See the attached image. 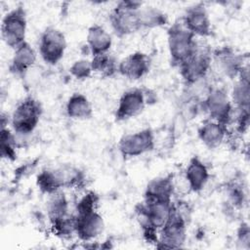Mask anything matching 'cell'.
Wrapping results in <instances>:
<instances>
[{"label": "cell", "instance_id": "cell-1", "mask_svg": "<svg viewBox=\"0 0 250 250\" xmlns=\"http://www.w3.org/2000/svg\"><path fill=\"white\" fill-rule=\"evenodd\" d=\"M190 218V209L186 202H173L171 215L166 224L158 231V249L183 248L188 233V225Z\"/></svg>", "mask_w": 250, "mask_h": 250}, {"label": "cell", "instance_id": "cell-2", "mask_svg": "<svg viewBox=\"0 0 250 250\" xmlns=\"http://www.w3.org/2000/svg\"><path fill=\"white\" fill-rule=\"evenodd\" d=\"M197 41L181 20L174 21L167 29V46L172 66L179 67L193 53Z\"/></svg>", "mask_w": 250, "mask_h": 250}, {"label": "cell", "instance_id": "cell-3", "mask_svg": "<svg viewBox=\"0 0 250 250\" xmlns=\"http://www.w3.org/2000/svg\"><path fill=\"white\" fill-rule=\"evenodd\" d=\"M212 51L210 45L198 40L193 53L179 65V72L186 86L207 78L212 68Z\"/></svg>", "mask_w": 250, "mask_h": 250}, {"label": "cell", "instance_id": "cell-4", "mask_svg": "<svg viewBox=\"0 0 250 250\" xmlns=\"http://www.w3.org/2000/svg\"><path fill=\"white\" fill-rule=\"evenodd\" d=\"M142 6L143 3L140 1L123 0L112 8L108 15V21L117 37H126L142 30L138 14Z\"/></svg>", "mask_w": 250, "mask_h": 250}, {"label": "cell", "instance_id": "cell-5", "mask_svg": "<svg viewBox=\"0 0 250 250\" xmlns=\"http://www.w3.org/2000/svg\"><path fill=\"white\" fill-rule=\"evenodd\" d=\"M42 113L41 103L32 96H26L16 105L11 114L12 130L19 136L31 134L38 126Z\"/></svg>", "mask_w": 250, "mask_h": 250}, {"label": "cell", "instance_id": "cell-6", "mask_svg": "<svg viewBox=\"0 0 250 250\" xmlns=\"http://www.w3.org/2000/svg\"><path fill=\"white\" fill-rule=\"evenodd\" d=\"M201 109L208 114V118L227 127L233 118V105L230 96L221 86H212L210 88L208 94L201 102Z\"/></svg>", "mask_w": 250, "mask_h": 250}, {"label": "cell", "instance_id": "cell-7", "mask_svg": "<svg viewBox=\"0 0 250 250\" xmlns=\"http://www.w3.org/2000/svg\"><path fill=\"white\" fill-rule=\"evenodd\" d=\"M27 30V14L22 5L8 11L2 19L1 36L4 43L15 50L25 42Z\"/></svg>", "mask_w": 250, "mask_h": 250}, {"label": "cell", "instance_id": "cell-8", "mask_svg": "<svg viewBox=\"0 0 250 250\" xmlns=\"http://www.w3.org/2000/svg\"><path fill=\"white\" fill-rule=\"evenodd\" d=\"M66 47L67 43L63 32L55 26H47L40 34L39 55L43 62L49 65H56L62 61Z\"/></svg>", "mask_w": 250, "mask_h": 250}, {"label": "cell", "instance_id": "cell-9", "mask_svg": "<svg viewBox=\"0 0 250 250\" xmlns=\"http://www.w3.org/2000/svg\"><path fill=\"white\" fill-rule=\"evenodd\" d=\"M155 147V135L152 129L142 130L122 136L118 142V150L125 159L138 157L150 152Z\"/></svg>", "mask_w": 250, "mask_h": 250}, {"label": "cell", "instance_id": "cell-10", "mask_svg": "<svg viewBox=\"0 0 250 250\" xmlns=\"http://www.w3.org/2000/svg\"><path fill=\"white\" fill-rule=\"evenodd\" d=\"M246 57L230 46H222L212 51V65L224 76L236 79L242 68L248 63Z\"/></svg>", "mask_w": 250, "mask_h": 250}, {"label": "cell", "instance_id": "cell-11", "mask_svg": "<svg viewBox=\"0 0 250 250\" xmlns=\"http://www.w3.org/2000/svg\"><path fill=\"white\" fill-rule=\"evenodd\" d=\"M147 104L146 91L142 88H131L123 92L118 100L114 112L117 122L134 118L141 114Z\"/></svg>", "mask_w": 250, "mask_h": 250}, {"label": "cell", "instance_id": "cell-12", "mask_svg": "<svg viewBox=\"0 0 250 250\" xmlns=\"http://www.w3.org/2000/svg\"><path fill=\"white\" fill-rule=\"evenodd\" d=\"M183 24L195 37H209L212 34V25L209 13L204 3L199 2L188 7L181 19Z\"/></svg>", "mask_w": 250, "mask_h": 250}, {"label": "cell", "instance_id": "cell-13", "mask_svg": "<svg viewBox=\"0 0 250 250\" xmlns=\"http://www.w3.org/2000/svg\"><path fill=\"white\" fill-rule=\"evenodd\" d=\"M75 235L82 242H90L100 236L104 229V221L98 210L74 214Z\"/></svg>", "mask_w": 250, "mask_h": 250}, {"label": "cell", "instance_id": "cell-14", "mask_svg": "<svg viewBox=\"0 0 250 250\" xmlns=\"http://www.w3.org/2000/svg\"><path fill=\"white\" fill-rule=\"evenodd\" d=\"M151 66L150 57L141 51H136L118 62V73L129 80H140L146 76Z\"/></svg>", "mask_w": 250, "mask_h": 250}, {"label": "cell", "instance_id": "cell-15", "mask_svg": "<svg viewBox=\"0 0 250 250\" xmlns=\"http://www.w3.org/2000/svg\"><path fill=\"white\" fill-rule=\"evenodd\" d=\"M174 192V174L168 173L164 176L153 178L146 184L144 191V199L171 201Z\"/></svg>", "mask_w": 250, "mask_h": 250}, {"label": "cell", "instance_id": "cell-16", "mask_svg": "<svg viewBox=\"0 0 250 250\" xmlns=\"http://www.w3.org/2000/svg\"><path fill=\"white\" fill-rule=\"evenodd\" d=\"M228 129L223 125L210 118L204 119L197 129L199 141L209 149L218 148L227 137Z\"/></svg>", "mask_w": 250, "mask_h": 250}, {"label": "cell", "instance_id": "cell-17", "mask_svg": "<svg viewBox=\"0 0 250 250\" xmlns=\"http://www.w3.org/2000/svg\"><path fill=\"white\" fill-rule=\"evenodd\" d=\"M37 60V54L33 47L27 42H23L14 50L13 57L9 64V72L16 76H23Z\"/></svg>", "mask_w": 250, "mask_h": 250}, {"label": "cell", "instance_id": "cell-18", "mask_svg": "<svg viewBox=\"0 0 250 250\" xmlns=\"http://www.w3.org/2000/svg\"><path fill=\"white\" fill-rule=\"evenodd\" d=\"M185 178L192 192H200L206 187L210 173L206 164L197 155L192 156L186 167Z\"/></svg>", "mask_w": 250, "mask_h": 250}, {"label": "cell", "instance_id": "cell-19", "mask_svg": "<svg viewBox=\"0 0 250 250\" xmlns=\"http://www.w3.org/2000/svg\"><path fill=\"white\" fill-rule=\"evenodd\" d=\"M230 100L234 109H250V74L248 63L238 74L232 87Z\"/></svg>", "mask_w": 250, "mask_h": 250}, {"label": "cell", "instance_id": "cell-20", "mask_svg": "<svg viewBox=\"0 0 250 250\" xmlns=\"http://www.w3.org/2000/svg\"><path fill=\"white\" fill-rule=\"evenodd\" d=\"M86 47L94 57L108 53L112 46V37L101 24L95 23L88 28L86 35Z\"/></svg>", "mask_w": 250, "mask_h": 250}, {"label": "cell", "instance_id": "cell-21", "mask_svg": "<svg viewBox=\"0 0 250 250\" xmlns=\"http://www.w3.org/2000/svg\"><path fill=\"white\" fill-rule=\"evenodd\" d=\"M36 186L41 193L51 195L64 188L63 178L60 167L45 168L36 176Z\"/></svg>", "mask_w": 250, "mask_h": 250}, {"label": "cell", "instance_id": "cell-22", "mask_svg": "<svg viewBox=\"0 0 250 250\" xmlns=\"http://www.w3.org/2000/svg\"><path fill=\"white\" fill-rule=\"evenodd\" d=\"M65 113L71 119L86 120L93 116V106L84 94L75 92L66 101Z\"/></svg>", "mask_w": 250, "mask_h": 250}, {"label": "cell", "instance_id": "cell-23", "mask_svg": "<svg viewBox=\"0 0 250 250\" xmlns=\"http://www.w3.org/2000/svg\"><path fill=\"white\" fill-rule=\"evenodd\" d=\"M138 14L142 29H152L168 23L167 15L154 6H142Z\"/></svg>", "mask_w": 250, "mask_h": 250}, {"label": "cell", "instance_id": "cell-24", "mask_svg": "<svg viewBox=\"0 0 250 250\" xmlns=\"http://www.w3.org/2000/svg\"><path fill=\"white\" fill-rule=\"evenodd\" d=\"M49 196L50 198L47 203V215L50 224L71 214L69 211L68 199L62 190Z\"/></svg>", "mask_w": 250, "mask_h": 250}, {"label": "cell", "instance_id": "cell-25", "mask_svg": "<svg viewBox=\"0 0 250 250\" xmlns=\"http://www.w3.org/2000/svg\"><path fill=\"white\" fill-rule=\"evenodd\" d=\"M226 193L229 203L235 208H243L247 203L246 186L241 179L234 177L226 184Z\"/></svg>", "mask_w": 250, "mask_h": 250}, {"label": "cell", "instance_id": "cell-26", "mask_svg": "<svg viewBox=\"0 0 250 250\" xmlns=\"http://www.w3.org/2000/svg\"><path fill=\"white\" fill-rule=\"evenodd\" d=\"M91 64L93 72L100 73L104 78L111 77L118 72V62L109 52L94 56Z\"/></svg>", "mask_w": 250, "mask_h": 250}, {"label": "cell", "instance_id": "cell-27", "mask_svg": "<svg viewBox=\"0 0 250 250\" xmlns=\"http://www.w3.org/2000/svg\"><path fill=\"white\" fill-rule=\"evenodd\" d=\"M17 134L9 127L1 128L0 132V153L3 159L15 161L17 159L18 149Z\"/></svg>", "mask_w": 250, "mask_h": 250}, {"label": "cell", "instance_id": "cell-28", "mask_svg": "<svg viewBox=\"0 0 250 250\" xmlns=\"http://www.w3.org/2000/svg\"><path fill=\"white\" fill-rule=\"evenodd\" d=\"M60 168L63 178L64 188L78 189L86 185V175L80 168L70 164H63Z\"/></svg>", "mask_w": 250, "mask_h": 250}, {"label": "cell", "instance_id": "cell-29", "mask_svg": "<svg viewBox=\"0 0 250 250\" xmlns=\"http://www.w3.org/2000/svg\"><path fill=\"white\" fill-rule=\"evenodd\" d=\"M99 204H100V195L94 190H89L82 197H80V199L76 202L73 213L81 214V213L98 210Z\"/></svg>", "mask_w": 250, "mask_h": 250}, {"label": "cell", "instance_id": "cell-30", "mask_svg": "<svg viewBox=\"0 0 250 250\" xmlns=\"http://www.w3.org/2000/svg\"><path fill=\"white\" fill-rule=\"evenodd\" d=\"M69 73L77 80H85L91 77L93 73L91 61L86 59H80L73 62L69 67Z\"/></svg>", "mask_w": 250, "mask_h": 250}, {"label": "cell", "instance_id": "cell-31", "mask_svg": "<svg viewBox=\"0 0 250 250\" xmlns=\"http://www.w3.org/2000/svg\"><path fill=\"white\" fill-rule=\"evenodd\" d=\"M236 244L238 248H250V227L246 222L240 223L236 229Z\"/></svg>", "mask_w": 250, "mask_h": 250}]
</instances>
